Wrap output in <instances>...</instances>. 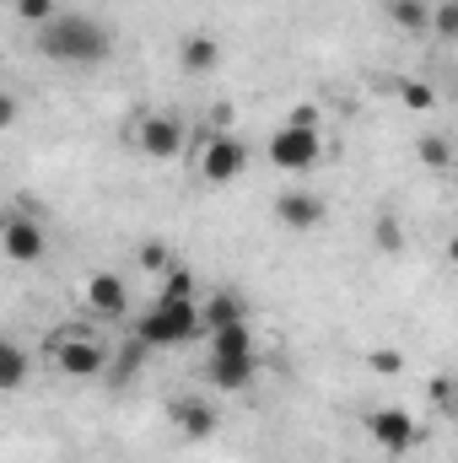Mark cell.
Listing matches in <instances>:
<instances>
[{"label": "cell", "instance_id": "obj_10", "mask_svg": "<svg viewBox=\"0 0 458 463\" xmlns=\"http://www.w3.org/2000/svg\"><path fill=\"white\" fill-rule=\"evenodd\" d=\"M167 415H173V426H178V437H184V442H205V437H216V431H222V410H216L211 399H200V393L178 399Z\"/></svg>", "mask_w": 458, "mask_h": 463}, {"label": "cell", "instance_id": "obj_26", "mask_svg": "<svg viewBox=\"0 0 458 463\" xmlns=\"http://www.w3.org/2000/svg\"><path fill=\"white\" fill-rule=\"evenodd\" d=\"M286 124H308V129H319V109H313V103H302V109H291Z\"/></svg>", "mask_w": 458, "mask_h": 463}, {"label": "cell", "instance_id": "obj_13", "mask_svg": "<svg viewBox=\"0 0 458 463\" xmlns=\"http://www.w3.org/2000/svg\"><path fill=\"white\" fill-rule=\"evenodd\" d=\"M178 60H184L189 76H211V71L222 65V43H216L211 33H189V38L178 43Z\"/></svg>", "mask_w": 458, "mask_h": 463}, {"label": "cell", "instance_id": "obj_1", "mask_svg": "<svg viewBox=\"0 0 458 463\" xmlns=\"http://www.w3.org/2000/svg\"><path fill=\"white\" fill-rule=\"evenodd\" d=\"M109 49H114L109 27L87 11H60L54 22L38 27V54L54 65H103Z\"/></svg>", "mask_w": 458, "mask_h": 463}, {"label": "cell", "instance_id": "obj_3", "mask_svg": "<svg viewBox=\"0 0 458 463\" xmlns=\"http://www.w3.org/2000/svg\"><path fill=\"white\" fill-rule=\"evenodd\" d=\"M103 361H109V350L98 345V335H92L87 324L60 329V335L49 340V366H54V372H65V377H98V372H103Z\"/></svg>", "mask_w": 458, "mask_h": 463}, {"label": "cell", "instance_id": "obj_17", "mask_svg": "<svg viewBox=\"0 0 458 463\" xmlns=\"http://www.w3.org/2000/svg\"><path fill=\"white\" fill-rule=\"evenodd\" d=\"M394 98H399L410 114H432V109H437V87H432V81H399Z\"/></svg>", "mask_w": 458, "mask_h": 463}, {"label": "cell", "instance_id": "obj_23", "mask_svg": "<svg viewBox=\"0 0 458 463\" xmlns=\"http://www.w3.org/2000/svg\"><path fill=\"white\" fill-rule=\"evenodd\" d=\"M372 242H377L383 253H399V248H405V227H399L394 216H377V227H372Z\"/></svg>", "mask_w": 458, "mask_h": 463}, {"label": "cell", "instance_id": "obj_11", "mask_svg": "<svg viewBox=\"0 0 458 463\" xmlns=\"http://www.w3.org/2000/svg\"><path fill=\"white\" fill-rule=\"evenodd\" d=\"M275 222L286 232H319L324 227V200L313 189H281L275 194Z\"/></svg>", "mask_w": 458, "mask_h": 463}, {"label": "cell", "instance_id": "obj_16", "mask_svg": "<svg viewBox=\"0 0 458 463\" xmlns=\"http://www.w3.org/2000/svg\"><path fill=\"white\" fill-rule=\"evenodd\" d=\"M415 162L432 167V173L453 167V140H448V135H421V140H415Z\"/></svg>", "mask_w": 458, "mask_h": 463}, {"label": "cell", "instance_id": "obj_6", "mask_svg": "<svg viewBox=\"0 0 458 463\" xmlns=\"http://www.w3.org/2000/svg\"><path fill=\"white\" fill-rule=\"evenodd\" d=\"M367 431H372V442H377V448H388V453H410V448L421 442L415 415H410V410H399V404H377V410L367 415Z\"/></svg>", "mask_w": 458, "mask_h": 463}, {"label": "cell", "instance_id": "obj_9", "mask_svg": "<svg viewBox=\"0 0 458 463\" xmlns=\"http://www.w3.org/2000/svg\"><path fill=\"white\" fill-rule=\"evenodd\" d=\"M81 302L98 318H124L129 313V286H124V275H114V269H98V275H87Z\"/></svg>", "mask_w": 458, "mask_h": 463}, {"label": "cell", "instance_id": "obj_14", "mask_svg": "<svg viewBox=\"0 0 458 463\" xmlns=\"http://www.w3.org/2000/svg\"><path fill=\"white\" fill-rule=\"evenodd\" d=\"M200 313H205V335L232 329V324H248V307H243V297H237V291H211V297L200 302Z\"/></svg>", "mask_w": 458, "mask_h": 463}, {"label": "cell", "instance_id": "obj_18", "mask_svg": "<svg viewBox=\"0 0 458 463\" xmlns=\"http://www.w3.org/2000/svg\"><path fill=\"white\" fill-rule=\"evenodd\" d=\"M22 377H27V355L16 345H0V388L5 393H16L22 388Z\"/></svg>", "mask_w": 458, "mask_h": 463}, {"label": "cell", "instance_id": "obj_4", "mask_svg": "<svg viewBox=\"0 0 458 463\" xmlns=\"http://www.w3.org/2000/svg\"><path fill=\"white\" fill-rule=\"evenodd\" d=\"M264 156L281 167V173H313L319 167V156H324V135L319 129H308V124H281L275 135H270V146H264Z\"/></svg>", "mask_w": 458, "mask_h": 463}, {"label": "cell", "instance_id": "obj_12", "mask_svg": "<svg viewBox=\"0 0 458 463\" xmlns=\"http://www.w3.org/2000/svg\"><path fill=\"white\" fill-rule=\"evenodd\" d=\"M259 377V355H205V383L216 393H243Z\"/></svg>", "mask_w": 458, "mask_h": 463}, {"label": "cell", "instance_id": "obj_5", "mask_svg": "<svg viewBox=\"0 0 458 463\" xmlns=\"http://www.w3.org/2000/svg\"><path fill=\"white\" fill-rule=\"evenodd\" d=\"M243 167H248V146H243L232 129H211L205 146H200V178L222 189L232 178H243Z\"/></svg>", "mask_w": 458, "mask_h": 463}, {"label": "cell", "instance_id": "obj_28", "mask_svg": "<svg viewBox=\"0 0 458 463\" xmlns=\"http://www.w3.org/2000/svg\"><path fill=\"white\" fill-rule=\"evenodd\" d=\"M453 189H458V167H453Z\"/></svg>", "mask_w": 458, "mask_h": 463}, {"label": "cell", "instance_id": "obj_8", "mask_svg": "<svg viewBox=\"0 0 458 463\" xmlns=\"http://www.w3.org/2000/svg\"><path fill=\"white\" fill-rule=\"evenodd\" d=\"M135 146L151 156V162H173L178 151H184V124L173 114H140V124H135Z\"/></svg>", "mask_w": 458, "mask_h": 463}, {"label": "cell", "instance_id": "obj_25", "mask_svg": "<svg viewBox=\"0 0 458 463\" xmlns=\"http://www.w3.org/2000/svg\"><path fill=\"white\" fill-rule=\"evenodd\" d=\"M140 264H146V269H157V275H167V269H173V259H167V248H162V242H146V248H140Z\"/></svg>", "mask_w": 458, "mask_h": 463}, {"label": "cell", "instance_id": "obj_27", "mask_svg": "<svg viewBox=\"0 0 458 463\" xmlns=\"http://www.w3.org/2000/svg\"><path fill=\"white\" fill-rule=\"evenodd\" d=\"M448 264H453V269H458V232H453V237H448Z\"/></svg>", "mask_w": 458, "mask_h": 463}, {"label": "cell", "instance_id": "obj_20", "mask_svg": "<svg viewBox=\"0 0 458 463\" xmlns=\"http://www.w3.org/2000/svg\"><path fill=\"white\" fill-rule=\"evenodd\" d=\"M432 33L443 43H458V0H437L432 5Z\"/></svg>", "mask_w": 458, "mask_h": 463}, {"label": "cell", "instance_id": "obj_2", "mask_svg": "<svg viewBox=\"0 0 458 463\" xmlns=\"http://www.w3.org/2000/svg\"><path fill=\"white\" fill-rule=\"evenodd\" d=\"M195 335H205V313L195 297H157L140 318H135V340H146L151 350L189 345Z\"/></svg>", "mask_w": 458, "mask_h": 463}, {"label": "cell", "instance_id": "obj_19", "mask_svg": "<svg viewBox=\"0 0 458 463\" xmlns=\"http://www.w3.org/2000/svg\"><path fill=\"white\" fill-rule=\"evenodd\" d=\"M426 399H432V410L458 415V377H432V383H426Z\"/></svg>", "mask_w": 458, "mask_h": 463}, {"label": "cell", "instance_id": "obj_21", "mask_svg": "<svg viewBox=\"0 0 458 463\" xmlns=\"http://www.w3.org/2000/svg\"><path fill=\"white\" fill-rule=\"evenodd\" d=\"M16 16L38 33L43 22H54V16H60V5H54V0H16Z\"/></svg>", "mask_w": 458, "mask_h": 463}, {"label": "cell", "instance_id": "obj_24", "mask_svg": "<svg viewBox=\"0 0 458 463\" xmlns=\"http://www.w3.org/2000/svg\"><path fill=\"white\" fill-rule=\"evenodd\" d=\"M367 366H372L377 377H399V372H405V355H399V350H372Z\"/></svg>", "mask_w": 458, "mask_h": 463}, {"label": "cell", "instance_id": "obj_22", "mask_svg": "<svg viewBox=\"0 0 458 463\" xmlns=\"http://www.w3.org/2000/svg\"><path fill=\"white\" fill-rule=\"evenodd\" d=\"M157 297H195V269L173 264V269L162 275V291H157Z\"/></svg>", "mask_w": 458, "mask_h": 463}, {"label": "cell", "instance_id": "obj_15", "mask_svg": "<svg viewBox=\"0 0 458 463\" xmlns=\"http://www.w3.org/2000/svg\"><path fill=\"white\" fill-rule=\"evenodd\" d=\"M383 5H388L394 27H405V33H426L432 27V0H383Z\"/></svg>", "mask_w": 458, "mask_h": 463}, {"label": "cell", "instance_id": "obj_7", "mask_svg": "<svg viewBox=\"0 0 458 463\" xmlns=\"http://www.w3.org/2000/svg\"><path fill=\"white\" fill-rule=\"evenodd\" d=\"M0 248H5V259H11V264H38V259H43V248H49V232H43V222H33V216L11 211V216L0 222Z\"/></svg>", "mask_w": 458, "mask_h": 463}]
</instances>
